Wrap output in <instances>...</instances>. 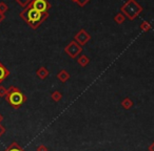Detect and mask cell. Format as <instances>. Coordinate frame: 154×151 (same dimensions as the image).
I'll list each match as a JSON object with an SVG mask.
<instances>
[{
    "instance_id": "obj_1",
    "label": "cell",
    "mask_w": 154,
    "mask_h": 151,
    "mask_svg": "<svg viewBox=\"0 0 154 151\" xmlns=\"http://www.w3.org/2000/svg\"><path fill=\"white\" fill-rule=\"evenodd\" d=\"M20 18L30 26L33 30H37L45 20L49 17V12L48 13H40L36 10L32 9L30 5L26 7L19 14Z\"/></svg>"
},
{
    "instance_id": "obj_2",
    "label": "cell",
    "mask_w": 154,
    "mask_h": 151,
    "mask_svg": "<svg viewBox=\"0 0 154 151\" xmlns=\"http://www.w3.org/2000/svg\"><path fill=\"white\" fill-rule=\"evenodd\" d=\"M5 98V101L15 109H19L26 102V96L16 86H10L8 88Z\"/></svg>"
},
{
    "instance_id": "obj_3",
    "label": "cell",
    "mask_w": 154,
    "mask_h": 151,
    "mask_svg": "<svg viewBox=\"0 0 154 151\" xmlns=\"http://www.w3.org/2000/svg\"><path fill=\"white\" fill-rule=\"evenodd\" d=\"M143 11V7L137 2L136 0H127V2L120 7V13L124 14L125 17L130 21L135 20L138 15Z\"/></svg>"
},
{
    "instance_id": "obj_4",
    "label": "cell",
    "mask_w": 154,
    "mask_h": 151,
    "mask_svg": "<svg viewBox=\"0 0 154 151\" xmlns=\"http://www.w3.org/2000/svg\"><path fill=\"white\" fill-rule=\"evenodd\" d=\"M64 51L66 54L72 59H75L77 56H79V54L82 51V46H80L79 44L75 41H71L66 47H64Z\"/></svg>"
},
{
    "instance_id": "obj_5",
    "label": "cell",
    "mask_w": 154,
    "mask_h": 151,
    "mask_svg": "<svg viewBox=\"0 0 154 151\" xmlns=\"http://www.w3.org/2000/svg\"><path fill=\"white\" fill-rule=\"evenodd\" d=\"M29 5L40 13H48L49 10L52 7L51 3L48 0H32Z\"/></svg>"
},
{
    "instance_id": "obj_6",
    "label": "cell",
    "mask_w": 154,
    "mask_h": 151,
    "mask_svg": "<svg viewBox=\"0 0 154 151\" xmlns=\"http://www.w3.org/2000/svg\"><path fill=\"white\" fill-rule=\"evenodd\" d=\"M90 40H91V35L89 34L86 30H84V28L80 30L77 34H75V36H74V41L78 43L80 46L86 45Z\"/></svg>"
},
{
    "instance_id": "obj_7",
    "label": "cell",
    "mask_w": 154,
    "mask_h": 151,
    "mask_svg": "<svg viewBox=\"0 0 154 151\" xmlns=\"http://www.w3.org/2000/svg\"><path fill=\"white\" fill-rule=\"evenodd\" d=\"M10 74H11V72H10V70L8 69V68L5 67V66L3 65L1 62H0V84L2 83V82L5 81L8 77H9Z\"/></svg>"
},
{
    "instance_id": "obj_8",
    "label": "cell",
    "mask_w": 154,
    "mask_h": 151,
    "mask_svg": "<svg viewBox=\"0 0 154 151\" xmlns=\"http://www.w3.org/2000/svg\"><path fill=\"white\" fill-rule=\"evenodd\" d=\"M36 74H37V77H38L39 79L45 80V79H47V78L49 77L50 71L45 67V66H41V67H39L38 69L36 70Z\"/></svg>"
},
{
    "instance_id": "obj_9",
    "label": "cell",
    "mask_w": 154,
    "mask_h": 151,
    "mask_svg": "<svg viewBox=\"0 0 154 151\" xmlns=\"http://www.w3.org/2000/svg\"><path fill=\"white\" fill-rule=\"evenodd\" d=\"M57 79L59 80L60 82H62V83H66V82L69 81V79H70V74H69L66 69H62L57 74Z\"/></svg>"
},
{
    "instance_id": "obj_10",
    "label": "cell",
    "mask_w": 154,
    "mask_h": 151,
    "mask_svg": "<svg viewBox=\"0 0 154 151\" xmlns=\"http://www.w3.org/2000/svg\"><path fill=\"white\" fill-rule=\"evenodd\" d=\"M77 63L79 64L82 67H86V66H88V64L90 63V58L86 55H82L77 59Z\"/></svg>"
},
{
    "instance_id": "obj_11",
    "label": "cell",
    "mask_w": 154,
    "mask_h": 151,
    "mask_svg": "<svg viewBox=\"0 0 154 151\" xmlns=\"http://www.w3.org/2000/svg\"><path fill=\"white\" fill-rule=\"evenodd\" d=\"M5 151H24V149L22 148V147L20 146L18 143L13 142L7 149H5Z\"/></svg>"
},
{
    "instance_id": "obj_12",
    "label": "cell",
    "mask_w": 154,
    "mask_h": 151,
    "mask_svg": "<svg viewBox=\"0 0 154 151\" xmlns=\"http://www.w3.org/2000/svg\"><path fill=\"white\" fill-rule=\"evenodd\" d=\"M120 104H122V108H125V109H127V110H128V109H130L131 107L133 106V104H134V103H133V101L131 100L130 98H125L124 100L122 101V103H120Z\"/></svg>"
},
{
    "instance_id": "obj_13",
    "label": "cell",
    "mask_w": 154,
    "mask_h": 151,
    "mask_svg": "<svg viewBox=\"0 0 154 151\" xmlns=\"http://www.w3.org/2000/svg\"><path fill=\"white\" fill-rule=\"evenodd\" d=\"M139 28H140L143 32L147 33V32H149V30H151L152 26H151V24H150L148 21H143L140 23V25H139Z\"/></svg>"
},
{
    "instance_id": "obj_14",
    "label": "cell",
    "mask_w": 154,
    "mask_h": 151,
    "mask_svg": "<svg viewBox=\"0 0 154 151\" xmlns=\"http://www.w3.org/2000/svg\"><path fill=\"white\" fill-rule=\"evenodd\" d=\"M51 98L54 102H59V101L62 99V94L60 91H58V90H55L54 92H52Z\"/></svg>"
},
{
    "instance_id": "obj_15",
    "label": "cell",
    "mask_w": 154,
    "mask_h": 151,
    "mask_svg": "<svg viewBox=\"0 0 154 151\" xmlns=\"http://www.w3.org/2000/svg\"><path fill=\"white\" fill-rule=\"evenodd\" d=\"M125 20H126V17H125V15H124V14H122V13L116 14L115 17H114V21H115L117 24H122V23H124Z\"/></svg>"
},
{
    "instance_id": "obj_16",
    "label": "cell",
    "mask_w": 154,
    "mask_h": 151,
    "mask_svg": "<svg viewBox=\"0 0 154 151\" xmlns=\"http://www.w3.org/2000/svg\"><path fill=\"white\" fill-rule=\"evenodd\" d=\"M15 1L20 5V7L24 9V7H28V5L30 4V2L32 1V0H15Z\"/></svg>"
},
{
    "instance_id": "obj_17",
    "label": "cell",
    "mask_w": 154,
    "mask_h": 151,
    "mask_svg": "<svg viewBox=\"0 0 154 151\" xmlns=\"http://www.w3.org/2000/svg\"><path fill=\"white\" fill-rule=\"evenodd\" d=\"M8 11H9V7H8V4L5 2H3V1H1V2H0V13L5 14Z\"/></svg>"
},
{
    "instance_id": "obj_18",
    "label": "cell",
    "mask_w": 154,
    "mask_h": 151,
    "mask_svg": "<svg viewBox=\"0 0 154 151\" xmlns=\"http://www.w3.org/2000/svg\"><path fill=\"white\" fill-rule=\"evenodd\" d=\"M7 92H8L7 88H5V86L0 85V97H1V98H5V94H7Z\"/></svg>"
},
{
    "instance_id": "obj_19",
    "label": "cell",
    "mask_w": 154,
    "mask_h": 151,
    "mask_svg": "<svg viewBox=\"0 0 154 151\" xmlns=\"http://www.w3.org/2000/svg\"><path fill=\"white\" fill-rule=\"evenodd\" d=\"M89 2H90V0H76V3L82 7H84Z\"/></svg>"
},
{
    "instance_id": "obj_20",
    "label": "cell",
    "mask_w": 154,
    "mask_h": 151,
    "mask_svg": "<svg viewBox=\"0 0 154 151\" xmlns=\"http://www.w3.org/2000/svg\"><path fill=\"white\" fill-rule=\"evenodd\" d=\"M37 151H48V147H45V145L41 144L37 147Z\"/></svg>"
},
{
    "instance_id": "obj_21",
    "label": "cell",
    "mask_w": 154,
    "mask_h": 151,
    "mask_svg": "<svg viewBox=\"0 0 154 151\" xmlns=\"http://www.w3.org/2000/svg\"><path fill=\"white\" fill-rule=\"evenodd\" d=\"M5 133V128L0 124V138H1Z\"/></svg>"
},
{
    "instance_id": "obj_22",
    "label": "cell",
    "mask_w": 154,
    "mask_h": 151,
    "mask_svg": "<svg viewBox=\"0 0 154 151\" xmlns=\"http://www.w3.org/2000/svg\"><path fill=\"white\" fill-rule=\"evenodd\" d=\"M148 150H149V151H154V142L152 143L151 145H150L149 148H148Z\"/></svg>"
},
{
    "instance_id": "obj_23",
    "label": "cell",
    "mask_w": 154,
    "mask_h": 151,
    "mask_svg": "<svg viewBox=\"0 0 154 151\" xmlns=\"http://www.w3.org/2000/svg\"><path fill=\"white\" fill-rule=\"evenodd\" d=\"M5 14L0 13V22H2L3 20H5Z\"/></svg>"
},
{
    "instance_id": "obj_24",
    "label": "cell",
    "mask_w": 154,
    "mask_h": 151,
    "mask_svg": "<svg viewBox=\"0 0 154 151\" xmlns=\"http://www.w3.org/2000/svg\"><path fill=\"white\" fill-rule=\"evenodd\" d=\"M3 121V117H2V115H1V113H0V123H1V122Z\"/></svg>"
},
{
    "instance_id": "obj_25",
    "label": "cell",
    "mask_w": 154,
    "mask_h": 151,
    "mask_svg": "<svg viewBox=\"0 0 154 151\" xmlns=\"http://www.w3.org/2000/svg\"><path fill=\"white\" fill-rule=\"evenodd\" d=\"M72 1H74V2H76V0H72Z\"/></svg>"
}]
</instances>
